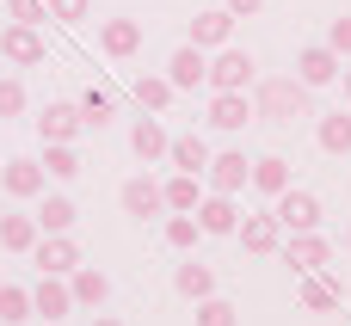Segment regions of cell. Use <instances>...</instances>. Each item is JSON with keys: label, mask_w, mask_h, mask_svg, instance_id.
Listing matches in <instances>:
<instances>
[{"label": "cell", "mask_w": 351, "mask_h": 326, "mask_svg": "<svg viewBox=\"0 0 351 326\" xmlns=\"http://www.w3.org/2000/svg\"><path fill=\"white\" fill-rule=\"evenodd\" d=\"M111 117H117V99H111L105 86H86V92H80V123H86V129H105Z\"/></svg>", "instance_id": "obj_30"}, {"label": "cell", "mask_w": 351, "mask_h": 326, "mask_svg": "<svg viewBox=\"0 0 351 326\" xmlns=\"http://www.w3.org/2000/svg\"><path fill=\"white\" fill-rule=\"evenodd\" d=\"M234 240L247 247V253H278L284 247V228H278V216H241V228H234Z\"/></svg>", "instance_id": "obj_18"}, {"label": "cell", "mask_w": 351, "mask_h": 326, "mask_svg": "<svg viewBox=\"0 0 351 326\" xmlns=\"http://www.w3.org/2000/svg\"><path fill=\"white\" fill-rule=\"evenodd\" d=\"M31 265H37V271H49V277H68V271L80 265V247H74V234H37V247H31Z\"/></svg>", "instance_id": "obj_7"}, {"label": "cell", "mask_w": 351, "mask_h": 326, "mask_svg": "<svg viewBox=\"0 0 351 326\" xmlns=\"http://www.w3.org/2000/svg\"><path fill=\"white\" fill-rule=\"evenodd\" d=\"M31 314H43V321H68L74 314V296H68V277H37L31 284Z\"/></svg>", "instance_id": "obj_11"}, {"label": "cell", "mask_w": 351, "mask_h": 326, "mask_svg": "<svg viewBox=\"0 0 351 326\" xmlns=\"http://www.w3.org/2000/svg\"><path fill=\"white\" fill-rule=\"evenodd\" d=\"M339 74H346V105H351V68H339Z\"/></svg>", "instance_id": "obj_41"}, {"label": "cell", "mask_w": 351, "mask_h": 326, "mask_svg": "<svg viewBox=\"0 0 351 326\" xmlns=\"http://www.w3.org/2000/svg\"><path fill=\"white\" fill-rule=\"evenodd\" d=\"M315 142H321V154L346 160L351 154V111H327V117L315 123Z\"/></svg>", "instance_id": "obj_23"}, {"label": "cell", "mask_w": 351, "mask_h": 326, "mask_svg": "<svg viewBox=\"0 0 351 326\" xmlns=\"http://www.w3.org/2000/svg\"><path fill=\"white\" fill-rule=\"evenodd\" d=\"M346 253H351V222H346Z\"/></svg>", "instance_id": "obj_42"}, {"label": "cell", "mask_w": 351, "mask_h": 326, "mask_svg": "<svg viewBox=\"0 0 351 326\" xmlns=\"http://www.w3.org/2000/svg\"><path fill=\"white\" fill-rule=\"evenodd\" d=\"M37 234H43L37 216H6V210H0V253H31Z\"/></svg>", "instance_id": "obj_27"}, {"label": "cell", "mask_w": 351, "mask_h": 326, "mask_svg": "<svg viewBox=\"0 0 351 326\" xmlns=\"http://www.w3.org/2000/svg\"><path fill=\"white\" fill-rule=\"evenodd\" d=\"M185 43H197L204 55H210V49H222V43H234V12H228V6H216V12H197Z\"/></svg>", "instance_id": "obj_14"}, {"label": "cell", "mask_w": 351, "mask_h": 326, "mask_svg": "<svg viewBox=\"0 0 351 326\" xmlns=\"http://www.w3.org/2000/svg\"><path fill=\"white\" fill-rule=\"evenodd\" d=\"M117 203H123V216H136V222H148V216H167V197H160V179H148V173L123 179Z\"/></svg>", "instance_id": "obj_6"}, {"label": "cell", "mask_w": 351, "mask_h": 326, "mask_svg": "<svg viewBox=\"0 0 351 326\" xmlns=\"http://www.w3.org/2000/svg\"><path fill=\"white\" fill-rule=\"evenodd\" d=\"M197 234H204V228H197V216H191V210H167L160 240H167L173 253H191V247H197Z\"/></svg>", "instance_id": "obj_28"}, {"label": "cell", "mask_w": 351, "mask_h": 326, "mask_svg": "<svg viewBox=\"0 0 351 326\" xmlns=\"http://www.w3.org/2000/svg\"><path fill=\"white\" fill-rule=\"evenodd\" d=\"M271 216H278V228H284V234H302V228H321V216H327V210H321V197H315V191H296V185H290V191H278V197H271Z\"/></svg>", "instance_id": "obj_4"}, {"label": "cell", "mask_w": 351, "mask_h": 326, "mask_svg": "<svg viewBox=\"0 0 351 326\" xmlns=\"http://www.w3.org/2000/svg\"><path fill=\"white\" fill-rule=\"evenodd\" d=\"M6 18H12V25H43L49 6H43V0H6Z\"/></svg>", "instance_id": "obj_37"}, {"label": "cell", "mask_w": 351, "mask_h": 326, "mask_svg": "<svg viewBox=\"0 0 351 326\" xmlns=\"http://www.w3.org/2000/svg\"><path fill=\"white\" fill-rule=\"evenodd\" d=\"M160 197H167V210H197L204 185H197V173H173V179H160Z\"/></svg>", "instance_id": "obj_32"}, {"label": "cell", "mask_w": 351, "mask_h": 326, "mask_svg": "<svg viewBox=\"0 0 351 326\" xmlns=\"http://www.w3.org/2000/svg\"><path fill=\"white\" fill-rule=\"evenodd\" d=\"M204 49L197 43H179L173 49V62H167V80H173V92H191V86H204Z\"/></svg>", "instance_id": "obj_20"}, {"label": "cell", "mask_w": 351, "mask_h": 326, "mask_svg": "<svg viewBox=\"0 0 351 326\" xmlns=\"http://www.w3.org/2000/svg\"><path fill=\"white\" fill-rule=\"evenodd\" d=\"M204 80H210V92H247V86L259 80V62H253L247 49L222 43V49H216V62H204Z\"/></svg>", "instance_id": "obj_2"}, {"label": "cell", "mask_w": 351, "mask_h": 326, "mask_svg": "<svg viewBox=\"0 0 351 326\" xmlns=\"http://www.w3.org/2000/svg\"><path fill=\"white\" fill-rule=\"evenodd\" d=\"M247 185H253L259 197L290 191V160H284V154H259V160H253V173H247Z\"/></svg>", "instance_id": "obj_22"}, {"label": "cell", "mask_w": 351, "mask_h": 326, "mask_svg": "<svg viewBox=\"0 0 351 326\" xmlns=\"http://www.w3.org/2000/svg\"><path fill=\"white\" fill-rule=\"evenodd\" d=\"M327 49H333L339 62H346V55H351V12H339V18L327 25Z\"/></svg>", "instance_id": "obj_38"}, {"label": "cell", "mask_w": 351, "mask_h": 326, "mask_svg": "<svg viewBox=\"0 0 351 326\" xmlns=\"http://www.w3.org/2000/svg\"><path fill=\"white\" fill-rule=\"evenodd\" d=\"M43 185H49V179H43L37 160H25V154H19V160H0V191H6V197L25 203V197H43Z\"/></svg>", "instance_id": "obj_12"}, {"label": "cell", "mask_w": 351, "mask_h": 326, "mask_svg": "<svg viewBox=\"0 0 351 326\" xmlns=\"http://www.w3.org/2000/svg\"><path fill=\"white\" fill-rule=\"evenodd\" d=\"M167 160H173V173H197V179H204L210 142H204V136H173V142H167Z\"/></svg>", "instance_id": "obj_24"}, {"label": "cell", "mask_w": 351, "mask_h": 326, "mask_svg": "<svg viewBox=\"0 0 351 326\" xmlns=\"http://www.w3.org/2000/svg\"><path fill=\"white\" fill-rule=\"evenodd\" d=\"M253 117H265V123H296V117H308V86H302L296 74L253 80Z\"/></svg>", "instance_id": "obj_1"}, {"label": "cell", "mask_w": 351, "mask_h": 326, "mask_svg": "<svg viewBox=\"0 0 351 326\" xmlns=\"http://www.w3.org/2000/svg\"><path fill=\"white\" fill-rule=\"evenodd\" d=\"M191 216H197V228H204V234H234V228H241V210H234V197H228V191L197 197V210H191Z\"/></svg>", "instance_id": "obj_15"}, {"label": "cell", "mask_w": 351, "mask_h": 326, "mask_svg": "<svg viewBox=\"0 0 351 326\" xmlns=\"http://www.w3.org/2000/svg\"><path fill=\"white\" fill-rule=\"evenodd\" d=\"M31 123H37V136H43V142H74V136L86 129V123H80V105H68V99L43 105V111H37Z\"/></svg>", "instance_id": "obj_10"}, {"label": "cell", "mask_w": 351, "mask_h": 326, "mask_svg": "<svg viewBox=\"0 0 351 326\" xmlns=\"http://www.w3.org/2000/svg\"><path fill=\"white\" fill-rule=\"evenodd\" d=\"M68 296H74V308H105L111 277H105L99 265H74V271H68Z\"/></svg>", "instance_id": "obj_19"}, {"label": "cell", "mask_w": 351, "mask_h": 326, "mask_svg": "<svg viewBox=\"0 0 351 326\" xmlns=\"http://www.w3.org/2000/svg\"><path fill=\"white\" fill-rule=\"evenodd\" d=\"M130 99H136L142 111H154V117H160V111L173 105V80H167V74H142V80L130 86Z\"/></svg>", "instance_id": "obj_29"}, {"label": "cell", "mask_w": 351, "mask_h": 326, "mask_svg": "<svg viewBox=\"0 0 351 326\" xmlns=\"http://www.w3.org/2000/svg\"><path fill=\"white\" fill-rule=\"evenodd\" d=\"M0 55L12 62V68H37L49 49H43V37H37V25H6L0 31Z\"/></svg>", "instance_id": "obj_13"}, {"label": "cell", "mask_w": 351, "mask_h": 326, "mask_svg": "<svg viewBox=\"0 0 351 326\" xmlns=\"http://www.w3.org/2000/svg\"><path fill=\"white\" fill-rule=\"evenodd\" d=\"M93 326H123V321L117 314H93Z\"/></svg>", "instance_id": "obj_40"}, {"label": "cell", "mask_w": 351, "mask_h": 326, "mask_svg": "<svg viewBox=\"0 0 351 326\" xmlns=\"http://www.w3.org/2000/svg\"><path fill=\"white\" fill-rule=\"evenodd\" d=\"M19 321H31V290L0 284V326H19Z\"/></svg>", "instance_id": "obj_33"}, {"label": "cell", "mask_w": 351, "mask_h": 326, "mask_svg": "<svg viewBox=\"0 0 351 326\" xmlns=\"http://www.w3.org/2000/svg\"><path fill=\"white\" fill-rule=\"evenodd\" d=\"M339 68H346V62H339L327 43H308V49L296 55V80H302L308 92H315V86H333V80H339Z\"/></svg>", "instance_id": "obj_9"}, {"label": "cell", "mask_w": 351, "mask_h": 326, "mask_svg": "<svg viewBox=\"0 0 351 326\" xmlns=\"http://www.w3.org/2000/svg\"><path fill=\"white\" fill-rule=\"evenodd\" d=\"M222 6H228V12H234V18H253V12H259V6H265V0H222Z\"/></svg>", "instance_id": "obj_39"}, {"label": "cell", "mask_w": 351, "mask_h": 326, "mask_svg": "<svg viewBox=\"0 0 351 326\" xmlns=\"http://www.w3.org/2000/svg\"><path fill=\"white\" fill-rule=\"evenodd\" d=\"M167 142H173V136H167V123H160L154 111H142V117H136V129H130L136 160H148V166H154V160H167Z\"/></svg>", "instance_id": "obj_17"}, {"label": "cell", "mask_w": 351, "mask_h": 326, "mask_svg": "<svg viewBox=\"0 0 351 326\" xmlns=\"http://www.w3.org/2000/svg\"><path fill=\"white\" fill-rule=\"evenodd\" d=\"M210 123L228 129V136L247 129V123H253V99H247V92H210Z\"/></svg>", "instance_id": "obj_21"}, {"label": "cell", "mask_w": 351, "mask_h": 326, "mask_svg": "<svg viewBox=\"0 0 351 326\" xmlns=\"http://www.w3.org/2000/svg\"><path fill=\"white\" fill-rule=\"evenodd\" d=\"M43 6L56 25H86V12H93V0H43Z\"/></svg>", "instance_id": "obj_36"}, {"label": "cell", "mask_w": 351, "mask_h": 326, "mask_svg": "<svg viewBox=\"0 0 351 326\" xmlns=\"http://www.w3.org/2000/svg\"><path fill=\"white\" fill-rule=\"evenodd\" d=\"M197 326H241V308L222 302V296H204L197 302Z\"/></svg>", "instance_id": "obj_34"}, {"label": "cell", "mask_w": 351, "mask_h": 326, "mask_svg": "<svg viewBox=\"0 0 351 326\" xmlns=\"http://www.w3.org/2000/svg\"><path fill=\"white\" fill-rule=\"evenodd\" d=\"M247 173H253V160H247L241 148H222V154H210V166H204L210 191H228V197H241V191H247Z\"/></svg>", "instance_id": "obj_5"}, {"label": "cell", "mask_w": 351, "mask_h": 326, "mask_svg": "<svg viewBox=\"0 0 351 326\" xmlns=\"http://www.w3.org/2000/svg\"><path fill=\"white\" fill-rule=\"evenodd\" d=\"M43 179H74L80 173V154H74V142H43Z\"/></svg>", "instance_id": "obj_31"}, {"label": "cell", "mask_w": 351, "mask_h": 326, "mask_svg": "<svg viewBox=\"0 0 351 326\" xmlns=\"http://www.w3.org/2000/svg\"><path fill=\"white\" fill-rule=\"evenodd\" d=\"M99 49H105L111 62H130V55L142 49V25H136V18H105V25H99Z\"/></svg>", "instance_id": "obj_16"}, {"label": "cell", "mask_w": 351, "mask_h": 326, "mask_svg": "<svg viewBox=\"0 0 351 326\" xmlns=\"http://www.w3.org/2000/svg\"><path fill=\"white\" fill-rule=\"evenodd\" d=\"M19 111H25V80L0 74V117H19Z\"/></svg>", "instance_id": "obj_35"}, {"label": "cell", "mask_w": 351, "mask_h": 326, "mask_svg": "<svg viewBox=\"0 0 351 326\" xmlns=\"http://www.w3.org/2000/svg\"><path fill=\"white\" fill-rule=\"evenodd\" d=\"M173 290H179L185 302H204V296H216V271H210L204 259H185V265L173 271Z\"/></svg>", "instance_id": "obj_26"}, {"label": "cell", "mask_w": 351, "mask_h": 326, "mask_svg": "<svg viewBox=\"0 0 351 326\" xmlns=\"http://www.w3.org/2000/svg\"><path fill=\"white\" fill-rule=\"evenodd\" d=\"M278 259H284V265L302 277V271H321V265H333V240H327L321 228H302V234H284Z\"/></svg>", "instance_id": "obj_3"}, {"label": "cell", "mask_w": 351, "mask_h": 326, "mask_svg": "<svg viewBox=\"0 0 351 326\" xmlns=\"http://www.w3.org/2000/svg\"><path fill=\"white\" fill-rule=\"evenodd\" d=\"M74 222H80V210H74V197H62V191H49V197L37 203V228H43V234H74Z\"/></svg>", "instance_id": "obj_25"}, {"label": "cell", "mask_w": 351, "mask_h": 326, "mask_svg": "<svg viewBox=\"0 0 351 326\" xmlns=\"http://www.w3.org/2000/svg\"><path fill=\"white\" fill-rule=\"evenodd\" d=\"M339 302H346V284L327 277V265H321V271H302V284H296V308L327 314V308H339Z\"/></svg>", "instance_id": "obj_8"}]
</instances>
